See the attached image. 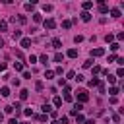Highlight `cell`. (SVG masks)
<instances>
[{
  "label": "cell",
  "mask_w": 124,
  "mask_h": 124,
  "mask_svg": "<svg viewBox=\"0 0 124 124\" xmlns=\"http://www.w3.org/2000/svg\"><path fill=\"white\" fill-rule=\"evenodd\" d=\"M76 97H78V101H79V103H85V101L89 99V95H87V91H83V89H78V93H76Z\"/></svg>",
  "instance_id": "6da1fadb"
},
{
  "label": "cell",
  "mask_w": 124,
  "mask_h": 124,
  "mask_svg": "<svg viewBox=\"0 0 124 124\" xmlns=\"http://www.w3.org/2000/svg\"><path fill=\"white\" fill-rule=\"evenodd\" d=\"M43 23H45V29H54V27H56V21H54L52 17H48V19H45Z\"/></svg>",
  "instance_id": "7a4b0ae2"
},
{
  "label": "cell",
  "mask_w": 124,
  "mask_h": 124,
  "mask_svg": "<svg viewBox=\"0 0 124 124\" xmlns=\"http://www.w3.org/2000/svg\"><path fill=\"white\" fill-rule=\"evenodd\" d=\"M19 45H21V48H29L31 46V39L29 37H23V39H19Z\"/></svg>",
  "instance_id": "3957f363"
},
{
  "label": "cell",
  "mask_w": 124,
  "mask_h": 124,
  "mask_svg": "<svg viewBox=\"0 0 124 124\" xmlns=\"http://www.w3.org/2000/svg\"><path fill=\"white\" fill-rule=\"evenodd\" d=\"M105 54V48H93L91 50V56H103Z\"/></svg>",
  "instance_id": "277c9868"
},
{
  "label": "cell",
  "mask_w": 124,
  "mask_h": 124,
  "mask_svg": "<svg viewBox=\"0 0 124 124\" xmlns=\"http://www.w3.org/2000/svg\"><path fill=\"white\" fill-rule=\"evenodd\" d=\"M50 45H52V48H56V50H58V48L62 46V41H60V39H52V43H50Z\"/></svg>",
  "instance_id": "5b68a950"
},
{
  "label": "cell",
  "mask_w": 124,
  "mask_h": 124,
  "mask_svg": "<svg viewBox=\"0 0 124 124\" xmlns=\"http://www.w3.org/2000/svg\"><path fill=\"white\" fill-rule=\"evenodd\" d=\"M99 12H101V14H107V12H108V8H107V4H103L101 0H99Z\"/></svg>",
  "instance_id": "8992f818"
},
{
  "label": "cell",
  "mask_w": 124,
  "mask_h": 124,
  "mask_svg": "<svg viewBox=\"0 0 124 124\" xmlns=\"http://www.w3.org/2000/svg\"><path fill=\"white\" fill-rule=\"evenodd\" d=\"M12 39H14V41H19V39H21V31H19V29H16V31L12 33Z\"/></svg>",
  "instance_id": "52a82bcc"
},
{
  "label": "cell",
  "mask_w": 124,
  "mask_h": 124,
  "mask_svg": "<svg viewBox=\"0 0 124 124\" xmlns=\"http://www.w3.org/2000/svg\"><path fill=\"white\" fill-rule=\"evenodd\" d=\"M87 85H89V87H97V85H99V79H97V78H91V79L87 81Z\"/></svg>",
  "instance_id": "ba28073f"
},
{
  "label": "cell",
  "mask_w": 124,
  "mask_h": 124,
  "mask_svg": "<svg viewBox=\"0 0 124 124\" xmlns=\"http://www.w3.org/2000/svg\"><path fill=\"white\" fill-rule=\"evenodd\" d=\"M27 97H29V91H27V89H21V91H19V99H21V101H25Z\"/></svg>",
  "instance_id": "9c48e42d"
},
{
  "label": "cell",
  "mask_w": 124,
  "mask_h": 124,
  "mask_svg": "<svg viewBox=\"0 0 124 124\" xmlns=\"http://www.w3.org/2000/svg\"><path fill=\"white\" fill-rule=\"evenodd\" d=\"M0 95H2V97H8V95H10V87H6V85H4V87L0 89Z\"/></svg>",
  "instance_id": "30bf717a"
},
{
  "label": "cell",
  "mask_w": 124,
  "mask_h": 124,
  "mask_svg": "<svg viewBox=\"0 0 124 124\" xmlns=\"http://www.w3.org/2000/svg\"><path fill=\"white\" fill-rule=\"evenodd\" d=\"M81 8H83V12H87L89 8H93V2H83V4H81Z\"/></svg>",
  "instance_id": "8fae6325"
},
{
  "label": "cell",
  "mask_w": 124,
  "mask_h": 124,
  "mask_svg": "<svg viewBox=\"0 0 124 124\" xmlns=\"http://www.w3.org/2000/svg\"><path fill=\"white\" fill-rule=\"evenodd\" d=\"M110 16H112V17H120V10H118V8H112V10H110Z\"/></svg>",
  "instance_id": "7c38bea8"
},
{
  "label": "cell",
  "mask_w": 124,
  "mask_h": 124,
  "mask_svg": "<svg viewBox=\"0 0 124 124\" xmlns=\"http://www.w3.org/2000/svg\"><path fill=\"white\" fill-rule=\"evenodd\" d=\"M81 19H83V21H89V19H91V14H89V12H81Z\"/></svg>",
  "instance_id": "4fadbf2b"
},
{
  "label": "cell",
  "mask_w": 124,
  "mask_h": 124,
  "mask_svg": "<svg viewBox=\"0 0 124 124\" xmlns=\"http://www.w3.org/2000/svg\"><path fill=\"white\" fill-rule=\"evenodd\" d=\"M33 21H35V23H41V21H43V16H41V14H33Z\"/></svg>",
  "instance_id": "5bb4252c"
},
{
  "label": "cell",
  "mask_w": 124,
  "mask_h": 124,
  "mask_svg": "<svg viewBox=\"0 0 124 124\" xmlns=\"http://www.w3.org/2000/svg\"><path fill=\"white\" fill-rule=\"evenodd\" d=\"M66 54H68L70 58H76V56H78V50H76V48H70V50H68Z\"/></svg>",
  "instance_id": "9a60e30c"
},
{
  "label": "cell",
  "mask_w": 124,
  "mask_h": 124,
  "mask_svg": "<svg viewBox=\"0 0 124 124\" xmlns=\"http://www.w3.org/2000/svg\"><path fill=\"white\" fill-rule=\"evenodd\" d=\"M62 60H64V54L62 52H56L54 54V62H62Z\"/></svg>",
  "instance_id": "2e32d148"
},
{
  "label": "cell",
  "mask_w": 124,
  "mask_h": 124,
  "mask_svg": "<svg viewBox=\"0 0 124 124\" xmlns=\"http://www.w3.org/2000/svg\"><path fill=\"white\" fill-rule=\"evenodd\" d=\"M39 60H41V64H45V66L48 64V56H46V54H41V56H39Z\"/></svg>",
  "instance_id": "e0dca14e"
},
{
  "label": "cell",
  "mask_w": 124,
  "mask_h": 124,
  "mask_svg": "<svg viewBox=\"0 0 124 124\" xmlns=\"http://www.w3.org/2000/svg\"><path fill=\"white\" fill-rule=\"evenodd\" d=\"M43 112H45V114H46V112H52V107H50L48 103H45V105H43Z\"/></svg>",
  "instance_id": "ac0fdd59"
},
{
  "label": "cell",
  "mask_w": 124,
  "mask_h": 124,
  "mask_svg": "<svg viewBox=\"0 0 124 124\" xmlns=\"http://www.w3.org/2000/svg\"><path fill=\"white\" fill-rule=\"evenodd\" d=\"M8 31V21H0V33Z\"/></svg>",
  "instance_id": "d6986e66"
},
{
  "label": "cell",
  "mask_w": 124,
  "mask_h": 124,
  "mask_svg": "<svg viewBox=\"0 0 124 124\" xmlns=\"http://www.w3.org/2000/svg\"><path fill=\"white\" fill-rule=\"evenodd\" d=\"M62 27H64V29H70V27H72V21H70V19H64V21H62Z\"/></svg>",
  "instance_id": "ffe728a7"
},
{
  "label": "cell",
  "mask_w": 124,
  "mask_h": 124,
  "mask_svg": "<svg viewBox=\"0 0 124 124\" xmlns=\"http://www.w3.org/2000/svg\"><path fill=\"white\" fill-rule=\"evenodd\" d=\"M45 78H46V79H52V78H54V72H52V70H46V72H45Z\"/></svg>",
  "instance_id": "44dd1931"
},
{
  "label": "cell",
  "mask_w": 124,
  "mask_h": 124,
  "mask_svg": "<svg viewBox=\"0 0 124 124\" xmlns=\"http://www.w3.org/2000/svg\"><path fill=\"white\" fill-rule=\"evenodd\" d=\"M107 81H108V83H116V76H110V74H107Z\"/></svg>",
  "instance_id": "7402d4cb"
},
{
  "label": "cell",
  "mask_w": 124,
  "mask_h": 124,
  "mask_svg": "<svg viewBox=\"0 0 124 124\" xmlns=\"http://www.w3.org/2000/svg\"><path fill=\"white\" fill-rule=\"evenodd\" d=\"M108 93H110L112 97H116V95H118V87H114V85H112V87L108 89Z\"/></svg>",
  "instance_id": "603a6c76"
},
{
  "label": "cell",
  "mask_w": 124,
  "mask_h": 124,
  "mask_svg": "<svg viewBox=\"0 0 124 124\" xmlns=\"http://www.w3.org/2000/svg\"><path fill=\"white\" fill-rule=\"evenodd\" d=\"M14 68H16L17 72H23V64H21V62H16V64H14Z\"/></svg>",
  "instance_id": "cb8c5ba5"
},
{
  "label": "cell",
  "mask_w": 124,
  "mask_h": 124,
  "mask_svg": "<svg viewBox=\"0 0 124 124\" xmlns=\"http://www.w3.org/2000/svg\"><path fill=\"white\" fill-rule=\"evenodd\" d=\"M105 41H107V43H112V41H114V35H112V33H108V35L105 37Z\"/></svg>",
  "instance_id": "d4e9b609"
},
{
  "label": "cell",
  "mask_w": 124,
  "mask_h": 124,
  "mask_svg": "<svg viewBox=\"0 0 124 124\" xmlns=\"http://www.w3.org/2000/svg\"><path fill=\"white\" fill-rule=\"evenodd\" d=\"M81 108H83V105H81V103H76V105H74V110H76V112H79Z\"/></svg>",
  "instance_id": "484cf974"
},
{
  "label": "cell",
  "mask_w": 124,
  "mask_h": 124,
  "mask_svg": "<svg viewBox=\"0 0 124 124\" xmlns=\"http://www.w3.org/2000/svg\"><path fill=\"white\" fill-rule=\"evenodd\" d=\"M118 48H120L118 43H110V50H118Z\"/></svg>",
  "instance_id": "4316f807"
},
{
  "label": "cell",
  "mask_w": 124,
  "mask_h": 124,
  "mask_svg": "<svg viewBox=\"0 0 124 124\" xmlns=\"http://www.w3.org/2000/svg\"><path fill=\"white\" fill-rule=\"evenodd\" d=\"M17 21H19V23H25L27 17H25V16H17Z\"/></svg>",
  "instance_id": "83f0119b"
},
{
  "label": "cell",
  "mask_w": 124,
  "mask_h": 124,
  "mask_svg": "<svg viewBox=\"0 0 124 124\" xmlns=\"http://www.w3.org/2000/svg\"><path fill=\"white\" fill-rule=\"evenodd\" d=\"M35 89L41 91V89H43V81H37V83H35Z\"/></svg>",
  "instance_id": "f1b7e54d"
},
{
  "label": "cell",
  "mask_w": 124,
  "mask_h": 124,
  "mask_svg": "<svg viewBox=\"0 0 124 124\" xmlns=\"http://www.w3.org/2000/svg\"><path fill=\"white\" fill-rule=\"evenodd\" d=\"M97 87H99V93H105V91H107V89H105V85H103L101 81H99V85H97Z\"/></svg>",
  "instance_id": "f546056e"
},
{
  "label": "cell",
  "mask_w": 124,
  "mask_h": 124,
  "mask_svg": "<svg viewBox=\"0 0 124 124\" xmlns=\"http://www.w3.org/2000/svg\"><path fill=\"white\" fill-rule=\"evenodd\" d=\"M54 105L60 107V105H62V99H60V97H54Z\"/></svg>",
  "instance_id": "4dcf8cb0"
},
{
  "label": "cell",
  "mask_w": 124,
  "mask_h": 124,
  "mask_svg": "<svg viewBox=\"0 0 124 124\" xmlns=\"http://www.w3.org/2000/svg\"><path fill=\"white\" fill-rule=\"evenodd\" d=\"M23 112H25V116H33V108H25Z\"/></svg>",
  "instance_id": "1f68e13d"
},
{
  "label": "cell",
  "mask_w": 124,
  "mask_h": 124,
  "mask_svg": "<svg viewBox=\"0 0 124 124\" xmlns=\"http://www.w3.org/2000/svg\"><path fill=\"white\" fill-rule=\"evenodd\" d=\"M76 120H78V122H83L85 118H83V114H79V112H78V114H76Z\"/></svg>",
  "instance_id": "d6a6232c"
},
{
  "label": "cell",
  "mask_w": 124,
  "mask_h": 124,
  "mask_svg": "<svg viewBox=\"0 0 124 124\" xmlns=\"http://www.w3.org/2000/svg\"><path fill=\"white\" fill-rule=\"evenodd\" d=\"M112 120H114V124H120V116L118 114H112Z\"/></svg>",
  "instance_id": "836d02e7"
},
{
  "label": "cell",
  "mask_w": 124,
  "mask_h": 124,
  "mask_svg": "<svg viewBox=\"0 0 124 124\" xmlns=\"http://www.w3.org/2000/svg\"><path fill=\"white\" fill-rule=\"evenodd\" d=\"M68 120H70V118H68V116H62V118H60V120H58V122H60V124H68Z\"/></svg>",
  "instance_id": "e575fe53"
},
{
  "label": "cell",
  "mask_w": 124,
  "mask_h": 124,
  "mask_svg": "<svg viewBox=\"0 0 124 124\" xmlns=\"http://www.w3.org/2000/svg\"><path fill=\"white\" fill-rule=\"evenodd\" d=\"M91 64H93L91 60H85V62H83V68H91Z\"/></svg>",
  "instance_id": "d590c367"
},
{
  "label": "cell",
  "mask_w": 124,
  "mask_h": 124,
  "mask_svg": "<svg viewBox=\"0 0 124 124\" xmlns=\"http://www.w3.org/2000/svg\"><path fill=\"white\" fill-rule=\"evenodd\" d=\"M101 72H103V70H101L99 66H95V68H93V74H95V76H97V74H101Z\"/></svg>",
  "instance_id": "8d00e7d4"
},
{
  "label": "cell",
  "mask_w": 124,
  "mask_h": 124,
  "mask_svg": "<svg viewBox=\"0 0 124 124\" xmlns=\"http://www.w3.org/2000/svg\"><path fill=\"white\" fill-rule=\"evenodd\" d=\"M122 76H124V70H122V68H118V72H116V78H122Z\"/></svg>",
  "instance_id": "74e56055"
},
{
  "label": "cell",
  "mask_w": 124,
  "mask_h": 124,
  "mask_svg": "<svg viewBox=\"0 0 124 124\" xmlns=\"http://www.w3.org/2000/svg\"><path fill=\"white\" fill-rule=\"evenodd\" d=\"M29 62H31V64H35V62H37V56H33V54H31V56H29Z\"/></svg>",
  "instance_id": "f35d334b"
},
{
  "label": "cell",
  "mask_w": 124,
  "mask_h": 124,
  "mask_svg": "<svg viewBox=\"0 0 124 124\" xmlns=\"http://www.w3.org/2000/svg\"><path fill=\"white\" fill-rule=\"evenodd\" d=\"M66 76H68V78H76V72H74V70H70V72H68Z\"/></svg>",
  "instance_id": "ab89813d"
},
{
  "label": "cell",
  "mask_w": 124,
  "mask_h": 124,
  "mask_svg": "<svg viewBox=\"0 0 124 124\" xmlns=\"http://www.w3.org/2000/svg\"><path fill=\"white\" fill-rule=\"evenodd\" d=\"M64 101H72V95L70 93H64Z\"/></svg>",
  "instance_id": "60d3db41"
},
{
  "label": "cell",
  "mask_w": 124,
  "mask_h": 124,
  "mask_svg": "<svg viewBox=\"0 0 124 124\" xmlns=\"http://www.w3.org/2000/svg\"><path fill=\"white\" fill-rule=\"evenodd\" d=\"M8 124H19V122H17L16 118H10V122H8Z\"/></svg>",
  "instance_id": "b9f144b4"
},
{
  "label": "cell",
  "mask_w": 124,
  "mask_h": 124,
  "mask_svg": "<svg viewBox=\"0 0 124 124\" xmlns=\"http://www.w3.org/2000/svg\"><path fill=\"white\" fill-rule=\"evenodd\" d=\"M0 72H6V64H0Z\"/></svg>",
  "instance_id": "7bdbcfd3"
},
{
  "label": "cell",
  "mask_w": 124,
  "mask_h": 124,
  "mask_svg": "<svg viewBox=\"0 0 124 124\" xmlns=\"http://www.w3.org/2000/svg\"><path fill=\"white\" fill-rule=\"evenodd\" d=\"M85 124H95V120H83Z\"/></svg>",
  "instance_id": "ee69618b"
},
{
  "label": "cell",
  "mask_w": 124,
  "mask_h": 124,
  "mask_svg": "<svg viewBox=\"0 0 124 124\" xmlns=\"http://www.w3.org/2000/svg\"><path fill=\"white\" fill-rule=\"evenodd\" d=\"M2 46H4V39H0V48H2Z\"/></svg>",
  "instance_id": "f6af8a7d"
},
{
  "label": "cell",
  "mask_w": 124,
  "mask_h": 124,
  "mask_svg": "<svg viewBox=\"0 0 124 124\" xmlns=\"http://www.w3.org/2000/svg\"><path fill=\"white\" fill-rule=\"evenodd\" d=\"M50 124H60V122H58V120H52V122H50Z\"/></svg>",
  "instance_id": "bcb514c9"
},
{
  "label": "cell",
  "mask_w": 124,
  "mask_h": 124,
  "mask_svg": "<svg viewBox=\"0 0 124 124\" xmlns=\"http://www.w3.org/2000/svg\"><path fill=\"white\" fill-rule=\"evenodd\" d=\"M2 120H4V114H2V112H0V122H2Z\"/></svg>",
  "instance_id": "7dc6e473"
}]
</instances>
